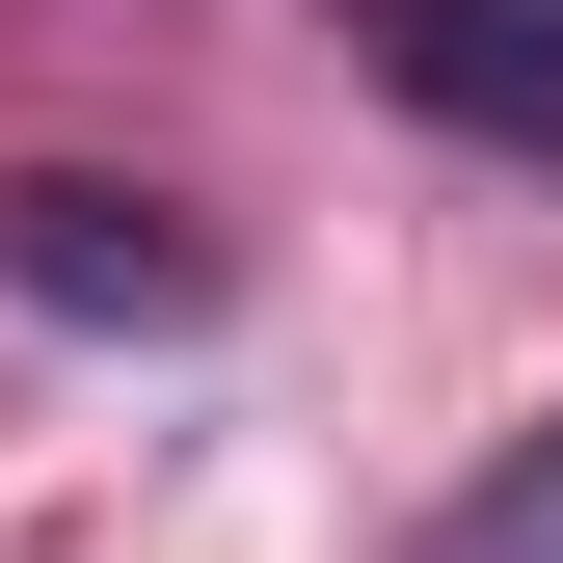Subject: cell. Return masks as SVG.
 I'll return each instance as SVG.
<instances>
[{
	"label": "cell",
	"mask_w": 563,
	"mask_h": 563,
	"mask_svg": "<svg viewBox=\"0 0 563 563\" xmlns=\"http://www.w3.org/2000/svg\"><path fill=\"white\" fill-rule=\"evenodd\" d=\"M349 27H376V81L430 108V134L563 162V0H349Z\"/></svg>",
	"instance_id": "obj_1"
},
{
	"label": "cell",
	"mask_w": 563,
	"mask_h": 563,
	"mask_svg": "<svg viewBox=\"0 0 563 563\" xmlns=\"http://www.w3.org/2000/svg\"><path fill=\"white\" fill-rule=\"evenodd\" d=\"M0 296H54V322H216V242H162L134 188H0Z\"/></svg>",
	"instance_id": "obj_2"
},
{
	"label": "cell",
	"mask_w": 563,
	"mask_h": 563,
	"mask_svg": "<svg viewBox=\"0 0 563 563\" xmlns=\"http://www.w3.org/2000/svg\"><path fill=\"white\" fill-rule=\"evenodd\" d=\"M456 563H563V430H537V456H483V483H456Z\"/></svg>",
	"instance_id": "obj_3"
}]
</instances>
